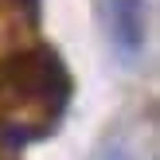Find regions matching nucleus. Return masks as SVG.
<instances>
[{
    "label": "nucleus",
    "mask_w": 160,
    "mask_h": 160,
    "mask_svg": "<svg viewBox=\"0 0 160 160\" xmlns=\"http://www.w3.org/2000/svg\"><path fill=\"white\" fill-rule=\"evenodd\" d=\"M109 8V35H113L117 51L137 59L145 51V0H106Z\"/></svg>",
    "instance_id": "f257e3e1"
},
{
    "label": "nucleus",
    "mask_w": 160,
    "mask_h": 160,
    "mask_svg": "<svg viewBox=\"0 0 160 160\" xmlns=\"http://www.w3.org/2000/svg\"><path fill=\"white\" fill-rule=\"evenodd\" d=\"M0 160H12V156H8V152H0Z\"/></svg>",
    "instance_id": "f03ea898"
}]
</instances>
